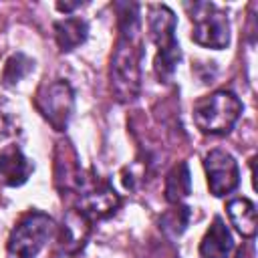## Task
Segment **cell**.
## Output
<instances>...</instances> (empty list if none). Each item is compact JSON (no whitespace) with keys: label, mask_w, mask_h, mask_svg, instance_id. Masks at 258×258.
<instances>
[{"label":"cell","mask_w":258,"mask_h":258,"mask_svg":"<svg viewBox=\"0 0 258 258\" xmlns=\"http://www.w3.org/2000/svg\"><path fill=\"white\" fill-rule=\"evenodd\" d=\"M141 48L137 42V32H121L115 52L111 56V91L117 101L131 103L137 99L141 89Z\"/></svg>","instance_id":"obj_1"},{"label":"cell","mask_w":258,"mask_h":258,"mask_svg":"<svg viewBox=\"0 0 258 258\" xmlns=\"http://www.w3.org/2000/svg\"><path fill=\"white\" fill-rule=\"evenodd\" d=\"M147 22H149L151 40L157 46L153 67H155L157 77L163 83H167L171 81L177 69V62L181 58V50L175 40V14L165 4H153L149 6Z\"/></svg>","instance_id":"obj_2"},{"label":"cell","mask_w":258,"mask_h":258,"mask_svg":"<svg viewBox=\"0 0 258 258\" xmlns=\"http://www.w3.org/2000/svg\"><path fill=\"white\" fill-rule=\"evenodd\" d=\"M242 113L240 99L230 91H214L194 105V121L202 133L224 135L228 133Z\"/></svg>","instance_id":"obj_3"},{"label":"cell","mask_w":258,"mask_h":258,"mask_svg":"<svg viewBox=\"0 0 258 258\" xmlns=\"http://www.w3.org/2000/svg\"><path fill=\"white\" fill-rule=\"evenodd\" d=\"M52 232L54 222L48 214L28 212L10 232L6 244L8 258H36Z\"/></svg>","instance_id":"obj_4"},{"label":"cell","mask_w":258,"mask_h":258,"mask_svg":"<svg viewBox=\"0 0 258 258\" xmlns=\"http://www.w3.org/2000/svg\"><path fill=\"white\" fill-rule=\"evenodd\" d=\"M194 22L191 40L206 48H226L230 44V22L228 14L210 2L185 4Z\"/></svg>","instance_id":"obj_5"},{"label":"cell","mask_w":258,"mask_h":258,"mask_svg":"<svg viewBox=\"0 0 258 258\" xmlns=\"http://www.w3.org/2000/svg\"><path fill=\"white\" fill-rule=\"evenodd\" d=\"M34 105L38 109V113L56 129V131H64L73 111H75V93L73 87L67 81H52L42 85L36 91L34 97Z\"/></svg>","instance_id":"obj_6"},{"label":"cell","mask_w":258,"mask_h":258,"mask_svg":"<svg viewBox=\"0 0 258 258\" xmlns=\"http://www.w3.org/2000/svg\"><path fill=\"white\" fill-rule=\"evenodd\" d=\"M204 169L208 175V187L216 198H222L234 191L240 183V169L236 159L224 151L214 149L204 157Z\"/></svg>","instance_id":"obj_7"},{"label":"cell","mask_w":258,"mask_h":258,"mask_svg":"<svg viewBox=\"0 0 258 258\" xmlns=\"http://www.w3.org/2000/svg\"><path fill=\"white\" fill-rule=\"evenodd\" d=\"M119 208V196L113 187L99 181H87L83 179V185L79 187V212L85 214L89 220H101L111 216Z\"/></svg>","instance_id":"obj_8"},{"label":"cell","mask_w":258,"mask_h":258,"mask_svg":"<svg viewBox=\"0 0 258 258\" xmlns=\"http://www.w3.org/2000/svg\"><path fill=\"white\" fill-rule=\"evenodd\" d=\"M234 248L232 234L222 218H214L212 226L204 234L200 242V254L202 258H228V254Z\"/></svg>","instance_id":"obj_9"},{"label":"cell","mask_w":258,"mask_h":258,"mask_svg":"<svg viewBox=\"0 0 258 258\" xmlns=\"http://www.w3.org/2000/svg\"><path fill=\"white\" fill-rule=\"evenodd\" d=\"M32 171V163L22 155L20 149L8 147L0 153V179L6 185H22Z\"/></svg>","instance_id":"obj_10"},{"label":"cell","mask_w":258,"mask_h":258,"mask_svg":"<svg viewBox=\"0 0 258 258\" xmlns=\"http://www.w3.org/2000/svg\"><path fill=\"white\" fill-rule=\"evenodd\" d=\"M228 218L232 222V226L244 236V238H252L258 230V218H256V206L252 200L248 198H236L230 200L226 206Z\"/></svg>","instance_id":"obj_11"},{"label":"cell","mask_w":258,"mask_h":258,"mask_svg":"<svg viewBox=\"0 0 258 258\" xmlns=\"http://www.w3.org/2000/svg\"><path fill=\"white\" fill-rule=\"evenodd\" d=\"M87 34H89V24L83 18L69 16L64 20L54 22V38L62 52H71L79 44H83L87 40Z\"/></svg>","instance_id":"obj_12"},{"label":"cell","mask_w":258,"mask_h":258,"mask_svg":"<svg viewBox=\"0 0 258 258\" xmlns=\"http://www.w3.org/2000/svg\"><path fill=\"white\" fill-rule=\"evenodd\" d=\"M89 224L91 220L81 214L79 210H71L62 220V248L67 252H77L83 248L87 236H89Z\"/></svg>","instance_id":"obj_13"},{"label":"cell","mask_w":258,"mask_h":258,"mask_svg":"<svg viewBox=\"0 0 258 258\" xmlns=\"http://www.w3.org/2000/svg\"><path fill=\"white\" fill-rule=\"evenodd\" d=\"M191 191V177L189 167L185 161L171 167V171L165 177V200L171 204H179L183 198H187Z\"/></svg>","instance_id":"obj_14"},{"label":"cell","mask_w":258,"mask_h":258,"mask_svg":"<svg viewBox=\"0 0 258 258\" xmlns=\"http://www.w3.org/2000/svg\"><path fill=\"white\" fill-rule=\"evenodd\" d=\"M34 69V60L30 58V56H26L24 52H16V54H12L8 60H6V64H4V71H2V81H4V85H16V83H20L30 71Z\"/></svg>","instance_id":"obj_15"},{"label":"cell","mask_w":258,"mask_h":258,"mask_svg":"<svg viewBox=\"0 0 258 258\" xmlns=\"http://www.w3.org/2000/svg\"><path fill=\"white\" fill-rule=\"evenodd\" d=\"M189 216H191V212H189L187 206L175 204V208L167 210V212L161 216V228H163L167 234H171V236H179V234H183V230L187 228Z\"/></svg>","instance_id":"obj_16"},{"label":"cell","mask_w":258,"mask_h":258,"mask_svg":"<svg viewBox=\"0 0 258 258\" xmlns=\"http://www.w3.org/2000/svg\"><path fill=\"white\" fill-rule=\"evenodd\" d=\"M77 6H81L79 2H58L56 4V8L60 10V12H71V10H75Z\"/></svg>","instance_id":"obj_17"},{"label":"cell","mask_w":258,"mask_h":258,"mask_svg":"<svg viewBox=\"0 0 258 258\" xmlns=\"http://www.w3.org/2000/svg\"><path fill=\"white\" fill-rule=\"evenodd\" d=\"M6 131H8V119H6V115L0 111V137H2Z\"/></svg>","instance_id":"obj_18"}]
</instances>
